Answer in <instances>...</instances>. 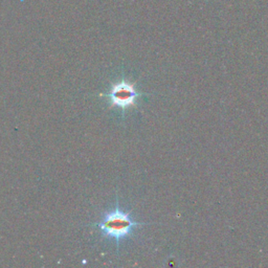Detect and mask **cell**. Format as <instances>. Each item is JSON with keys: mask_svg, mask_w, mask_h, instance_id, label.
Instances as JSON below:
<instances>
[{"mask_svg": "<svg viewBox=\"0 0 268 268\" xmlns=\"http://www.w3.org/2000/svg\"><path fill=\"white\" fill-rule=\"evenodd\" d=\"M149 222H138L133 220L131 216V212H125L119 208L118 197L116 196L115 208L107 212L103 216L100 222L94 223L96 228L100 230L102 235L114 239L116 243V251H119V243L121 240L130 237L134 231L142 225H148Z\"/></svg>", "mask_w": 268, "mask_h": 268, "instance_id": "obj_1", "label": "cell"}, {"mask_svg": "<svg viewBox=\"0 0 268 268\" xmlns=\"http://www.w3.org/2000/svg\"><path fill=\"white\" fill-rule=\"evenodd\" d=\"M103 95L109 99L111 107L120 109L123 115H125L127 109L137 107V100L139 98L148 94L138 91L134 83L123 78L111 85L108 93Z\"/></svg>", "mask_w": 268, "mask_h": 268, "instance_id": "obj_2", "label": "cell"}]
</instances>
